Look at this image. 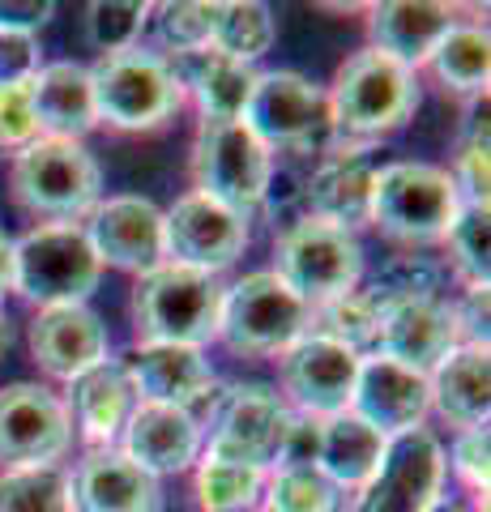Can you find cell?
Wrapping results in <instances>:
<instances>
[{
    "instance_id": "11",
    "label": "cell",
    "mask_w": 491,
    "mask_h": 512,
    "mask_svg": "<svg viewBox=\"0 0 491 512\" xmlns=\"http://www.w3.org/2000/svg\"><path fill=\"white\" fill-rule=\"evenodd\" d=\"M244 124L269 154H325L334 146L329 94L299 73H257Z\"/></svg>"
},
{
    "instance_id": "1",
    "label": "cell",
    "mask_w": 491,
    "mask_h": 512,
    "mask_svg": "<svg viewBox=\"0 0 491 512\" xmlns=\"http://www.w3.org/2000/svg\"><path fill=\"white\" fill-rule=\"evenodd\" d=\"M329 94V116H334V146L368 150L372 141L398 133L419 107V73L406 64L389 60L376 47L351 52Z\"/></svg>"
},
{
    "instance_id": "34",
    "label": "cell",
    "mask_w": 491,
    "mask_h": 512,
    "mask_svg": "<svg viewBox=\"0 0 491 512\" xmlns=\"http://www.w3.org/2000/svg\"><path fill=\"white\" fill-rule=\"evenodd\" d=\"M261 491H265V470L201 453L193 474V495L201 512H252L261 504Z\"/></svg>"
},
{
    "instance_id": "28",
    "label": "cell",
    "mask_w": 491,
    "mask_h": 512,
    "mask_svg": "<svg viewBox=\"0 0 491 512\" xmlns=\"http://www.w3.org/2000/svg\"><path fill=\"white\" fill-rule=\"evenodd\" d=\"M171 69L180 77L184 99L197 103L201 120H244L248 94L257 86V69L252 64L227 60L214 47H201V52L171 60Z\"/></svg>"
},
{
    "instance_id": "39",
    "label": "cell",
    "mask_w": 491,
    "mask_h": 512,
    "mask_svg": "<svg viewBox=\"0 0 491 512\" xmlns=\"http://www.w3.org/2000/svg\"><path fill=\"white\" fill-rule=\"evenodd\" d=\"M453 184H457V197L462 205H487V111L470 116L466 128V141L457 150V163H453Z\"/></svg>"
},
{
    "instance_id": "46",
    "label": "cell",
    "mask_w": 491,
    "mask_h": 512,
    "mask_svg": "<svg viewBox=\"0 0 491 512\" xmlns=\"http://www.w3.org/2000/svg\"><path fill=\"white\" fill-rule=\"evenodd\" d=\"M5 350H9V316L0 308V359H5Z\"/></svg>"
},
{
    "instance_id": "43",
    "label": "cell",
    "mask_w": 491,
    "mask_h": 512,
    "mask_svg": "<svg viewBox=\"0 0 491 512\" xmlns=\"http://www.w3.org/2000/svg\"><path fill=\"white\" fill-rule=\"evenodd\" d=\"M52 5H39V0H26V5H0V30H26L35 35V26L52 22Z\"/></svg>"
},
{
    "instance_id": "18",
    "label": "cell",
    "mask_w": 491,
    "mask_h": 512,
    "mask_svg": "<svg viewBox=\"0 0 491 512\" xmlns=\"http://www.w3.org/2000/svg\"><path fill=\"white\" fill-rule=\"evenodd\" d=\"M137 402L180 406L193 410L214 402V367L197 346H167V342H133V350L120 359Z\"/></svg>"
},
{
    "instance_id": "38",
    "label": "cell",
    "mask_w": 491,
    "mask_h": 512,
    "mask_svg": "<svg viewBox=\"0 0 491 512\" xmlns=\"http://www.w3.org/2000/svg\"><path fill=\"white\" fill-rule=\"evenodd\" d=\"M146 26H150L146 0H94V5H86V39L99 56L137 47Z\"/></svg>"
},
{
    "instance_id": "32",
    "label": "cell",
    "mask_w": 491,
    "mask_h": 512,
    "mask_svg": "<svg viewBox=\"0 0 491 512\" xmlns=\"http://www.w3.org/2000/svg\"><path fill=\"white\" fill-rule=\"evenodd\" d=\"M274 9L261 5V0H227L218 5V22H214V52L227 60L252 64L261 60L269 47H274Z\"/></svg>"
},
{
    "instance_id": "33",
    "label": "cell",
    "mask_w": 491,
    "mask_h": 512,
    "mask_svg": "<svg viewBox=\"0 0 491 512\" xmlns=\"http://www.w3.org/2000/svg\"><path fill=\"white\" fill-rule=\"evenodd\" d=\"M445 252H449V269L466 291H487L491 286V218L487 205H462L457 218L445 231Z\"/></svg>"
},
{
    "instance_id": "30",
    "label": "cell",
    "mask_w": 491,
    "mask_h": 512,
    "mask_svg": "<svg viewBox=\"0 0 491 512\" xmlns=\"http://www.w3.org/2000/svg\"><path fill=\"white\" fill-rule=\"evenodd\" d=\"M423 69H432V77L445 90L462 94V99H483L491 82V39L483 22H453L445 30V39L432 47Z\"/></svg>"
},
{
    "instance_id": "22",
    "label": "cell",
    "mask_w": 491,
    "mask_h": 512,
    "mask_svg": "<svg viewBox=\"0 0 491 512\" xmlns=\"http://www.w3.org/2000/svg\"><path fill=\"white\" fill-rule=\"evenodd\" d=\"M69 483L73 512H163V483L120 448H86Z\"/></svg>"
},
{
    "instance_id": "17",
    "label": "cell",
    "mask_w": 491,
    "mask_h": 512,
    "mask_svg": "<svg viewBox=\"0 0 491 512\" xmlns=\"http://www.w3.org/2000/svg\"><path fill=\"white\" fill-rule=\"evenodd\" d=\"M82 231L103 269L112 265V269L141 278L167 261L163 210L150 197H107L86 214Z\"/></svg>"
},
{
    "instance_id": "21",
    "label": "cell",
    "mask_w": 491,
    "mask_h": 512,
    "mask_svg": "<svg viewBox=\"0 0 491 512\" xmlns=\"http://www.w3.org/2000/svg\"><path fill=\"white\" fill-rule=\"evenodd\" d=\"M30 359L52 380H77L90 367H99L107 355V325L99 312H90L86 303H65V308H39L26 329Z\"/></svg>"
},
{
    "instance_id": "42",
    "label": "cell",
    "mask_w": 491,
    "mask_h": 512,
    "mask_svg": "<svg viewBox=\"0 0 491 512\" xmlns=\"http://www.w3.org/2000/svg\"><path fill=\"white\" fill-rule=\"evenodd\" d=\"M43 69V47L26 30H0V90L30 86V77Z\"/></svg>"
},
{
    "instance_id": "12",
    "label": "cell",
    "mask_w": 491,
    "mask_h": 512,
    "mask_svg": "<svg viewBox=\"0 0 491 512\" xmlns=\"http://www.w3.org/2000/svg\"><path fill=\"white\" fill-rule=\"evenodd\" d=\"M445 470V444L427 427L393 436L376 474L355 491L351 512H427L445 495Z\"/></svg>"
},
{
    "instance_id": "41",
    "label": "cell",
    "mask_w": 491,
    "mask_h": 512,
    "mask_svg": "<svg viewBox=\"0 0 491 512\" xmlns=\"http://www.w3.org/2000/svg\"><path fill=\"white\" fill-rule=\"evenodd\" d=\"M487 427H470V431H457L453 436V448L445 457V466H453V474L462 478V483L479 495V500L487 504Z\"/></svg>"
},
{
    "instance_id": "36",
    "label": "cell",
    "mask_w": 491,
    "mask_h": 512,
    "mask_svg": "<svg viewBox=\"0 0 491 512\" xmlns=\"http://www.w3.org/2000/svg\"><path fill=\"white\" fill-rule=\"evenodd\" d=\"M265 512H338L342 491L316 466H278L265 474Z\"/></svg>"
},
{
    "instance_id": "40",
    "label": "cell",
    "mask_w": 491,
    "mask_h": 512,
    "mask_svg": "<svg viewBox=\"0 0 491 512\" xmlns=\"http://www.w3.org/2000/svg\"><path fill=\"white\" fill-rule=\"evenodd\" d=\"M39 141V124L30 111V94L26 86H9L0 90V154H22L26 146Z\"/></svg>"
},
{
    "instance_id": "8",
    "label": "cell",
    "mask_w": 491,
    "mask_h": 512,
    "mask_svg": "<svg viewBox=\"0 0 491 512\" xmlns=\"http://www.w3.org/2000/svg\"><path fill=\"white\" fill-rule=\"evenodd\" d=\"M103 278V265L94 256L82 222H56L35 227L13 239V291L30 308H65L86 303Z\"/></svg>"
},
{
    "instance_id": "29",
    "label": "cell",
    "mask_w": 491,
    "mask_h": 512,
    "mask_svg": "<svg viewBox=\"0 0 491 512\" xmlns=\"http://www.w3.org/2000/svg\"><path fill=\"white\" fill-rule=\"evenodd\" d=\"M385 436L368 427L359 414L342 410L316 427V470H321L338 491H359L376 474L385 457Z\"/></svg>"
},
{
    "instance_id": "2",
    "label": "cell",
    "mask_w": 491,
    "mask_h": 512,
    "mask_svg": "<svg viewBox=\"0 0 491 512\" xmlns=\"http://www.w3.org/2000/svg\"><path fill=\"white\" fill-rule=\"evenodd\" d=\"M9 192L39 227L56 222H82L103 192L99 158L86 150V141L39 137L35 146L13 154L9 163Z\"/></svg>"
},
{
    "instance_id": "14",
    "label": "cell",
    "mask_w": 491,
    "mask_h": 512,
    "mask_svg": "<svg viewBox=\"0 0 491 512\" xmlns=\"http://www.w3.org/2000/svg\"><path fill=\"white\" fill-rule=\"evenodd\" d=\"M163 244L167 261L197 269V274H223L248 248V218H240L227 205H218L201 192H184V197L163 210Z\"/></svg>"
},
{
    "instance_id": "4",
    "label": "cell",
    "mask_w": 491,
    "mask_h": 512,
    "mask_svg": "<svg viewBox=\"0 0 491 512\" xmlns=\"http://www.w3.org/2000/svg\"><path fill=\"white\" fill-rule=\"evenodd\" d=\"M227 286L214 274L163 261L133 286V333L137 342H167V346H210L218 342V312H223Z\"/></svg>"
},
{
    "instance_id": "23",
    "label": "cell",
    "mask_w": 491,
    "mask_h": 512,
    "mask_svg": "<svg viewBox=\"0 0 491 512\" xmlns=\"http://www.w3.org/2000/svg\"><path fill=\"white\" fill-rule=\"evenodd\" d=\"M372 184H376V163L368 158V150L329 146L304 184L308 214L334 222V227L359 231L372 218Z\"/></svg>"
},
{
    "instance_id": "13",
    "label": "cell",
    "mask_w": 491,
    "mask_h": 512,
    "mask_svg": "<svg viewBox=\"0 0 491 512\" xmlns=\"http://www.w3.org/2000/svg\"><path fill=\"white\" fill-rule=\"evenodd\" d=\"M73 444L65 397L35 380H13L0 389V470L60 466Z\"/></svg>"
},
{
    "instance_id": "27",
    "label": "cell",
    "mask_w": 491,
    "mask_h": 512,
    "mask_svg": "<svg viewBox=\"0 0 491 512\" xmlns=\"http://www.w3.org/2000/svg\"><path fill=\"white\" fill-rule=\"evenodd\" d=\"M453 22H457L453 5H436V0H385V5H368V39H372L368 47H376L389 60L419 73Z\"/></svg>"
},
{
    "instance_id": "16",
    "label": "cell",
    "mask_w": 491,
    "mask_h": 512,
    "mask_svg": "<svg viewBox=\"0 0 491 512\" xmlns=\"http://www.w3.org/2000/svg\"><path fill=\"white\" fill-rule=\"evenodd\" d=\"M385 299V295H380ZM462 346V325L457 308L445 295H410L380 303V329H376V355L410 367V372H432V367Z\"/></svg>"
},
{
    "instance_id": "24",
    "label": "cell",
    "mask_w": 491,
    "mask_h": 512,
    "mask_svg": "<svg viewBox=\"0 0 491 512\" xmlns=\"http://www.w3.org/2000/svg\"><path fill=\"white\" fill-rule=\"evenodd\" d=\"M137 406V393L124 376L120 359H103L77 380L65 384V410L73 431L86 440V448H116L120 431Z\"/></svg>"
},
{
    "instance_id": "9",
    "label": "cell",
    "mask_w": 491,
    "mask_h": 512,
    "mask_svg": "<svg viewBox=\"0 0 491 512\" xmlns=\"http://www.w3.org/2000/svg\"><path fill=\"white\" fill-rule=\"evenodd\" d=\"M274 274L316 308L363 282V244L355 231L334 227L325 218H295L274 239Z\"/></svg>"
},
{
    "instance_id": "31",
    "label": "cell",
    "mask_w": 491,
    "mask_h": 512,
    "mask_svg": "<svg viewBox=\"0 0 491 512\" xmlns=\"http://www.w3.org/2000/svg\"><path fill=\"white\" fill-rule=\"evenodd\" d=\"M380 299L372 286L363 291V286H355V291H346L338 299H329V303H316L312 308V329L316 338H329V342H338L346 350H355V355H372L376 350V329H380Z\"/></svg>"
},
{
    "instance_id": "10",
    "label": "cell",
    "mask_w": 491,
    "mask_h": 512,
    "mask_svg": "<svg viewBox=\"0 0 491 512\" xmlns=\"http://www.w3.org/2000/svg\"><path fill=\"white\" fill-rule=\"evenodd\" d=\"M291 427H295V410L282 402L278 389H269V384H235L231 393L214 397L210 423H201L205 431L201 453L269 474L282 461Z\"/></svg>"
},
{
    "instance_id": "45",
    "label": "cell",
    "mask_w": 491,
    "mask_h": 512,
    "mask_svg": "<svg viewBox=\"0 0 491 512\" xmlns=\"http://www.w3.org/2000/svg\"><path fill=\"white\" fill-rule=\"evenodd\" d=\"M427 512H466V508L457 504V500H449V495H440V500H436L432 508H427Z\"/></svg>"
},
{
    "instance_id": "5",
    "label": "cell",
    "mask_w": 491,
    "mask_h": 512,
    "mask_svg": "<svg viewBox=\"0 0 491 512\" xmlns=\"http://www.w3.org/2000/svg\"><path fill=\"white\" fill-rule=\"evenodd\" d=\"M312 308L299 299L274 269H257L231 282L218 312V342L240 359H278L308 338Z\"/></svg>"
},
{
    "instance_id": "37",
    "label": "cell",
    "mask_w": 491,
    "mask_h": 512,
    "mask_svg": "<svg viewBox=\"0 0 491 512\" xmlns=\"http://www.w3.org/2000/svg\"><path fill=\"white\" fill-rule=\"evenodd\" d=\"M150 22H154V39H158V56L180 60V56L201 52V47L214 43L218 5H197V0L150 5Z\"/></svg>"
},
{
    "instance_id": "47",
    "label": "cell",
    "mask_w": 491,
    "mask_h": 512,
    "mask_svg": "<svg viewBox=\"0 0 491 512\" xmlns=\"http://www.w3.org/2000/svg\"><path fill=\"white\" fill-rule=\"evenodd\" d=\"M252 512H265V508H252Z\"/></svg>"
},
{
    "instance_id": "3",
    "label": "cell",
    "mask_w": 491,
    "mask_h": 512,
    "mask_svg": "<svg viewBox=\"0 0 491 512\" xmlns=\"http://www.w3.org/2000/svg\"><path fill=\"white\" fill-rule=\"evenodd\" d=\"M94 116L116 133H154L184 107L180 77L154 47H124L90 64Z\"/></svg>"
},
{
    "instance_id": "26",
    "label": "cell",
    "mask_w": 491,
    "mask_h": 512,
    "mask_svg": "<svg viewBox=\"0 0 491 512\" xmlns=\"http://www.w3.org/2000/svg\"><path fill=\"white\" fill-rule=\"evenodd\" d=\"M30 111H35L39 137H60V141H86V133L99 128L94 116V90H90V69L77 60H56L30 77Z\"/></svg>"
},
{
    "instance_id": "35",
    "label": "cell",
    "mask_w": 491,
    "mask_h": 512,
    "mask_svg": "<svg viewBox=\"0 0 491 512\" xmlns=\"http://www.w3.org/2000/svg\"><path fill=\"white\" fill-rule=\"evenodd\" d=\"M0 512H73V483L65 466L0 470Z\"/></svg>"
},
{
    "instance_id": "15",
    "label": "cell",
    "mask_w": 491,
    "mask_h": 512,
    "mask_svg": "<svg viewBox=\"0 0 491 512\" xmlns=\"http://www.w3.org/2000/svg\"><path fill=\"white\" fill-rule=\"evenodd\" d=\"M278 380L282 402L308 419H334L351 410L355 380H359V355L329 338H299L287 355H278Z\"/></svg>"
},
{
    "instance_id": "44",
    "label": "cell",
    "mask_w": 491,
    "mask_h": 512,
    "mask_svg": "<svg viewBox=\"0 0 491 512\" xmlns=\"http://www.w3.org/2000/svg\"><path fill=\"white\" fill-rule=\"evenodd\" d=\"M13 291V239L0 231V299Z\"/></svg>"
},
{
    "instance_id": "7",
    "label": "cell",
    "mask_w": 491,
    "mask_h": 512,
    "mask_svg": "<svg viewBox=\"0 0 491 512\" xmlns=\"http://www.w3.org/2000/svg\"><path fill=\"white\" fill-rule=\"evenodd\" d=\"M462 210L449 167L432 163H389L376 167L372 184V227L402 248H432L445 239L449 222Z\"/></svg>"
},
{
    "instance_id": "20",
    "label": "cell",
    "mask_w": 491,
    "mask_h": 512,
    "mask_svg": "<svg viewBox=\"0 0 491 512\" xmlns=\"http://www.w3.org/2000/svg\"><path fill=\"white\" fill-rule=\"evenodd\" d=\"M120 453L137 461L146 474L167 478V474H184L201 461L205 448V431L193 410L180 406H158V402H137L129 423L120 431Z\"/></svg>"
},
{
    "instance_id": "19",
    "label": "cell",
    "mask_w": 491,
    "mask_h": 512,
    "mask_svg": "<svg viewBox=\"0 0 491 512\" xmlns=\"http://www.w3.org/2000/svg\"><path fill=\"white\" fill-rule=\"evenodd\" d=\"M351 414H359L368 427H376L385 440L419 431L423 419L432 414V393H427V376L410 372V367L393 363L385 355H363L359 380L351 397Z\"/></svg>"
},
{
    "instance_id": "6",
    "label": "cell",
    "mask_w": 491,
    "mask_h": 512,
    "mask_svg": "<svg viewBox=\"0 0 491 512\" xmlns=\"http://www.w3.org/2000/svg\"><path fill=\"white\" fill-rule=\"evenodd\" d=\"M193 192L252 218L274 192V154L248 133L244 120H201L188 150Z\"/></svg>"
},
{
    "instance_id": "25",
    "label": "cell",
    "mask_w": 491,
    "mask_h": 512,
    "mask_svg": "<svg viewBox=\"0 0 491 512\" xmlns=\"http://www.w3.org/2000/svg\"><path fill=\"white\" fill-rule=\"evenodd\" d=\"M432 410L457 431L487 427L491 414V355L487 342H462L427 372Z\"/></svg>"
}]
</instances>
